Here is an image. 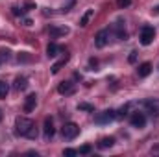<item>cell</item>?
Returning a JSON list of instances; mask_svg holds the SVG:
<instances>
[{
	"label": "cell",
	"mask_w": 159,
	"mask_h": 157,
	"mask_svg": "<svg viewBox=\"0 0 159 157\" xmlns=\"http://www.w3.org/2000/svg\"><path fill=\"white\" fill-rule=\"evenodd\" d=\"M15 131L17 135L20 137H26V139H37V128H35V122L30 120V118L24 117H17L15 118Z\"/></svg>",
	"instance_id": "6da1fadb"
},
{
	"label": "cell",
	"mask_w": 159,
	"mask_h": 157,
	"mask_svg": "<svg viewBox=\"0 0 159 157\" xmlns=\"http://www.w3.org/2000/svg\"><path fill=\"white\" fill-rule=\"evenodd\" d=\"M78 133H80V126L74 124V122H67V124H63V128H61V135H63V139H67V141L76 139Z\"/></svg>",
	"instance_id": "7a4b0ae2"
},
{
	"label": "cell",
	"mask_w": 159,
	"mask_h": 157,
	"mask_svg": "<svg viewBox=\"0 0 159 157\" xmlns=\"http://www.w3.org/2000/svg\"><path fill=\"white\" fill-rule=\"evenodd\" d=\"M154 37H156V30H154V26H143L141 35H139L141 44H143V46L152 44V43H154Z\"/></svg>",
	"instance_id": "3957f363"
},
{
	"label": "cell",
	"mask_w": 159,
	"mask_h": 157,
	"mask_svg": "<svg viewBox=\"0 0 159 157\" xmlns=\"http://www.w3.org/2000/svg\"><path fill=\"white\" fill-rule=\"evenodd\" d=\"M115 118H117V111L106 109V111H102V113H96L94 122H96V124H109V122H113Z\"/></svg>",
	"instance_id": "277c9868"
},
{
	"label": "cell",
	"mask_w": 159,
	"mask_h": 157,
	"mask_svg": "<svg viewBox=\"0 0 159 157\" xmlns=\"http://www.w3.org/2000/svg\"><path fill=\"white\" fill-rule=\"evenodd\" d=\"M109 37H111V32H109V30H100V32L94 35V44H96V48H104V46L109 43Z\"/></svg>",
	"instance_id": "5b68a950"
},
{
	"label": "cell",
	"mask_w": 159,
	"mask_h": 157,
	"mask_svg": "<svg viewBox=\"0 0 159 157\" xmlns=\"http://www.w3.org/2000/svg\"><path fill=\"white\" fill-rule=\"evenodd\" d=\"M129 124H131L133 128H137V129L144 128V126H146V117H144V113H139V111L131 113V115H129Z\"/></svg>",
	"instance_id": "8992f818"
},
{
	"label": "cell",
	"mask_w": 159,
	"mask_h": 157,
	"mask_svg": "<svg viewBox=\"0 0 159 157\" xmlns=\"http://www.w3.org/2000/svg\"><path fill=\"white\" fill-rule=\"evenodd\" d=\"M57 92L63 94V96H70V94L76 92V85H74L72 81H61V83L57 85Z\"/></svg>",
	"instance_id": "52a82bcc"
},
{
	"label": "cell",
	"mask_w": 159,
	"mask_h": 157,
	"mask_svg": "<svg viewBox=\"0 0 159 157\" xmlns=\"http://www.w3.org/2000/svg\"><path fill=\"white\" fill-rule=\"evenodd\" d=\"M144 109L152 115V117H159V98H150L144 102Z\"/></svg>",
	"instance_id": "ba28073f"
},
{
	"label": "cell",
	"mask_w": 159,
	"mask_h": 157,
	"mask_svg": "<svg viewBox=\"0 0 159 157\" xmlns=\"http://www.w3.org/2000/svg\"><path fill=\"white\" fill-rule=\"evenodd\" d=\"M54 133H56V129H54V122H52V118H44V124H43V135H44V139L46 141H50L52 137H54Z\"/></svg>",
	"instance_id": "9c48e42d"
},
{
	"label": "cell",
	"mask_w": 159,
	"mask_h": 157,
	"mask_svg": "<svg viewBox=\"0 0 159 157\" xmlns=\"http://www.w3.org/2000/svg\"><path fill=\"white\" fill-rule=\"evenodd\" d=\"M35 105H37V94H35V92H32V94H28V96H26L24 111H26V113H30V111H34V109H35Z\"/></svg>",
	"instance_id": "30bf717a"
},
{
	"label": "cell",
	"mask_w": 159,
	"mask_h": 157,
	"mask_svg": "<svg viewBox=\"0 0 159 157\" xmlns=\"http://www.w3.org/2000/svg\"><path fill=\"white\" fill-rule=\"evenodd\" d=\"M69 59H70V56H69V54L65 52V56H63V57H61L59 61H56V63H54V65L50 67V69H52V74H57V72H59V70H61V69H63V67H65V65L69 63Z\"/></svg>",
	"instance_id": "8fae6325"
},
{
	"label": "cell",
	"mask_w": 159,
	"mask_h": 157,
	"mask_svg": "<svg viewBox=\"0 0 159 157\" xmlns=\"http://www.w3.org/2000/svg\"><path fill=\"white\" fill-rule=\"evenodd\" d=\"M63 52V48L59 46V44H56V43H50L48 46H46V56L48 57H56V56H59Z\"/></svg>",
	"instance_id": "7c38bea8"
},
{
	"label": "cell",
	"mask_w": 159,
	"mask_h": 157,
	"mask_svg": "<svg viewBox=\"0 0 159 157\" xmlns=\"http://www.w3.org/2000/svg\"><path fill=\"white\" fill-rule=\"evenodd\" d=\"M150 72H152V63H148V61L141 63V65H139V69H137V74H139V78H146Z\"/></svg>",
	"instance_id": "4fadbf2b"
},
{
	"label": "cell",
	"mask_w": 159,
	"mask_h": 157,
	"mask_svg": "<svg viewBox=\"0 0 159 157\" xmlns=\"http://www.w3.org/2000/svg\"><path fill=\"white\" fill-rule=\"evenodd\" d=\"M67 34H69L67 26H52L50 28V35L52 37H59V35H67Z\"/></svg>",
	"instance_id": "5bb4252c"
},
{
	"label": "cell",
	"mask_w": 159,
	"mask_h": 157,
	"mask_svg": "<svg viewBox=\"0 0 159 157\" xmlns=\"http://www.w3.org/2000/svg\"><path fill=\"white\" fill-rule=\"evenodd\" d=\"M113 144H115V139H113V137H102V139L98 141V148H100V150L111 148Z\"/></svg>",
	"instance_id": "9a60e30c"
},
{
	"label": "cell",
	"mask_w": 159,
	"mask_h": 157,
	"mask_svg": "<svg viewBox=\"0 0 159 157\" xmlns=\"http://www.w3.org/2000/svg\"><path fill=\"white\" fill-rule=\"evenodd\" d=\"M15 89H17V91H26V89H28V79L24 78V76L15 78Z\"/></svg>",
	"instance_id": "2e32d148"
},
{
	"label": "cell",
	"mask_w": 159,
	"mask_h": 157,
	"mask_svg": "<svg viewBox=\"0 0 159 157\" xmlns=\"http://www.w3.org/2000/svg\"><path fill=\"white\" fill-rule=\"evenodd\" d=\"M93 15H94V9H87V11L81 15V19H80V26H87L89 20L93 19Z\"/></svg>",
	"instance_id": "e0dca14e"
},
{
	"label": "cell",
	"mask_w": 159,
	"mask_h": 157,
	"mask_svg": "<svg viewBox=\"0 0 159 157\" xmlns=\"http://www.w3.org/2000/svg\"><path fill=\"white\" fill-rule=\"evenodd\" d=\"M7 92H9V85H7L6 81H0V100H2V98H6V96H7Z\"/></svg>",
	"instance_id": "ac0fdd59"
},
{
	"label": "cell",
	"mask_w": 159,
	"mask_h": 157,
	"mask_svg": "<svg viewBox=\"0 0 159 157\" xmlns=\"http://www.w3.org/2000/svg\"><path fill=\"white\" fill-rule=\"evenodd\" d=\"M9 57H11V52H9V50H4V48H2V50H0V61H4V59L7 61Z\"/></svg>",
	"instance_id": "d6986e66"
},
{
	"label": "cell",
	"mask_w": 159,
	"mask_h": 157,
	"mask_svg": "<svg viewBox=\"0 0 159 157\" xmlns=\"http://www.w3.org/2000/svg\"><path fill=\"white\" fill-rule=\"evenodd\" d=\"M78 109H80V111H91V113L94 111V107H93L91 104H80V105H78Z\"/></svg>",
	"instance_id": "ffe728a7"
},
{
	"label": "cell",
	"mask_w": 159,
	"mask_h": 157,
	"mask_svg": "<svg viewBox=\"0 0 159 157\" xmlns=\"http://www.w3.org/2000/svg\"><path fill=\"white\" fill-rule=\"evenodd\" d=\"M117 6H119V9H124V7L131 6V0H117Z\"/></svg>",
	"instance_id": "44dd1931"
},
{
	"label": "cell",
	"mask_w": 159,
	"mask_h": 157,
	"mask_svg": "<svg viewBox=\"0 0 159 157\" xmlns=\"http://www.w3.org/2000/svg\"><path fill=\"white\" fill-rule=\"evenodd\" d=\"M76 154H78V152L72 150V148H65V150H63V155H67V157H72V155H76Z\"/></svg>",
	"instance_id": "7402d4cb"
},
{
	"label": "cell",
	"mask_w": 159,
	"mask_h": 157,
	"mask_svg": "<svg viewBox=\"0 0 159 157\" xmlns=\"http://www.w3.org/2000/svg\"><path fill=\"white\" fill-rule=\"evenodd\" d=\"M80 154H91V146H89V144L81 146V148H80Z\"/></svg>",
	"instance_id": "603a6c76"
},
{
	"label": "cell",
	"mask_w": 159,
	"mask_h": 157,
	"mask_svg": "<svg viewBox=\"0 0 159 157\" xmlns=\"http://www.w3.org/2000/svg\"><path fill=\"white\" fill-rule=\"evenodd\" d=\"M19 61H30V56H26V52L19 54Z\"/></svg>",
	"instance_id": "cb8c5ba5"
},
{
	"label": "cell",
	"mask_w": 159,
	"mask_h": 157,
	"mask_svg": "<svg viewBox=\"0 0 159 157\" xmlns=\"http://www.w3.org/2000/svg\"><path fill=\"white\" fill-rule=\"evenodd\" d=\"M128 61H129V63H135V61H137V52H131L129 57H128Z\"/></svg>",
	"instance_id": "d4e9b609"
},
{
	"label": "cell",
	"mask_w": 159,
	"mask_h": 157,
	"mask_svg": "<svg viewBox=\"0 0 159 157\" xmlns=\"http://www.w3.org/2000/svg\"><path fill=\"white\" fill-rule=\"evenodd\" d=\"M89 65H91V67H96V65H98V61H96V59H91V61H89Z\"/></svg>",
	"instance_id": "484cf974"
},
{
	"label": "cell",
	"mask_w": 159,
	"mask_h": 157,
	"mask_svg": "<svg viewBox=\"0 0 159 157\" xmlns=\"http://www.w3.org/2000/svg\"><path fill=\"white\" fill-rule=\"evenodd\" d=\"M152 154H159V146H157V148H154V150H152Z\"/></svg>",
	"instance_id": "4316f807"
},
{
	"label": "cell",
	"mask_w": 159,
	"mask_h": 157,
	"mask_svg": "<svg viewBox=\"0 0 159 157\" xmlns=\"http://www.w3.org/2000/svg\"><path fill=\"white\" fill-rule=\"evenodd\" d=\"M156 13H159V6H157V7H156Z\"/></svg>",
	"instance_id": "83f0119b"
},
{
	"label": "cell",
	"mask_w": 159,
	"mask_h": 157,
	"mask_svg": "<svg viewBox=\"0 0 159 157\" xmlns=\"http://www.w3.org/2000/svg\"><path fill=\"white\" fill-rule=\"evenodd\" d=\"M0 120H2V111H0Z\"/></svg>",
	"instance_id": "f1b7e54d"
},
{
	"label": "cell",
	"mask_w": 159,
	"mask_h": 157,
	"mask_svg": "<svg viewBox=\"0 0 159 157\" xmlns=\"http://www.w3.org/2000/svg\"><path fill=\"white\" fill-rule=\"evenodd\" d=\"M0 63H2V61H0Z\"/></svg>",
	"instance_id": "f546056e"
}]
</instances>
